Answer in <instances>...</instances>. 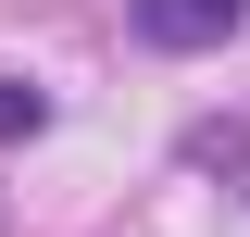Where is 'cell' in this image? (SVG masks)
<instances>
[{
    "label": "cell",
    "instance_id": "obj_1",
    "mask_svg": "<svg viewBox=\"0 0 250 237\" xmlns=\"http://www.w3.org/2000/svg\"><path fill=\"white\" fill-rule=\"evenodd\" d=\"M250 25V0H138V38L150 50H225Z\"/></svg>",
    "mask_w": 250,
    "mask_h": 237
},
{
    "label": "cell",
    "instance_id": "obj_2",
    "mask_svg": "<svg viewBox=\"0 0 250 237\" xmlns=\"http://www.w3.org/2000/svg\"><path fill=\"white\" fill-rule=\"evenodd\" d=\"M50 125V88H25V75H0V138H38Z\"/></svg>",
    "mask_w": 250,
    "mask_h": 237
}]
</instances>
